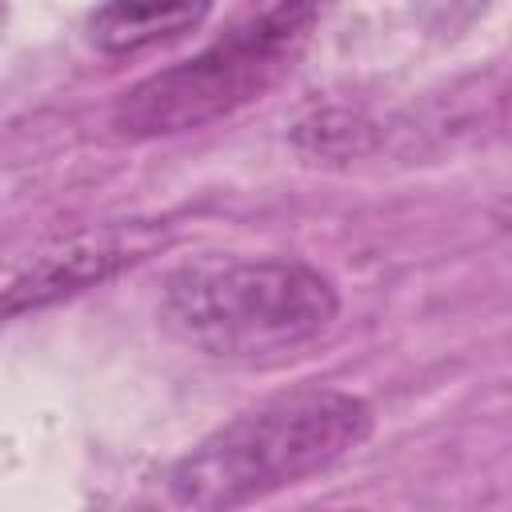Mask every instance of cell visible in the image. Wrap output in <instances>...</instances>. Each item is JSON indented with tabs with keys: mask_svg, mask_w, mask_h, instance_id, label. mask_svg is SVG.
Segmentation results:
<instances>
[{
	"mask_svg": "<svg viewBox=\"0 0 512 512\" xmlns=\"http://www.w3.org/2000/svg\"><path fill=\"white\" fill-rule=\"evenodd\" d=\"M372 432V412L340 388H296L240 412L168 472L184 508H240L328 472Z\"/></svg>",
	"mask_w": 512,
	"mask_h": 512,
	"instance_id": "1",
	"label": "cell"
},
{
	"mask_svg": "<svg viewBox=\"0 0 512 512\" xmlns=\"http://www.w3.org/2000/svg\"><path fill=\"white\" fill-rule=\"evenodd\" d=\"M336 312V284L288 256L200 260L172 272L160 296L168 332L220 360H264L304 348L332 328Z\"/></svg>",
	"mask_w": 512,
	"mask_h": 512,
	"instance_id": "2",
	"label": "cell"
},
{
	"mask_svg": "<svg viewBox=\"0 0 512 512\" xmlns=\"http://www.w3.org/2000/svg\"><path fill=\"white\" fill-rule=\"evenodd\" d=\"M312 20L316 0H280L236 24L204 52L152 72L124 92L116 104V128L124 136H172L244 108L288 72Z\"/></svg>",
	"mask_w": 512,
	"mask_h": 512,
	"instance_id": "3",
	"label": "cell"
},
{
	"mask_svg": "<svg viewBox=\"0 0 512 512\" xmlns=\"http://www.w3.org/2000/svg\"><path fill=\"white\" fill-rule=\"evenodd\" d=\"M152 244H156V232H148V228H104V232H84L56 248H44L40 256L28 260V268H20L8 280L4 312L20 316V312L44 308L60 296L84 292L88 284L108 280L124 264H136Z\"/></svg>",
	"mask_w": 512,
	"mask_h": 512,
	"instance_id": "4",
	"label": "cell"
},
{
	"mask_svg": "<svg viewBox=\"0 0 512 512\" xmlns=\"http://www.w3.org/2000/svg\"><path fill=\"white\" fill-rule=\"evenodd\" d=\"M212 0H104L88 16V44L104 56H132L204 24Z\"/></svg>",
	"mask_w": 512,
	"mask_h": 512,
	"instance_id": "5",
	"label": "cell"
}]
</instances>
